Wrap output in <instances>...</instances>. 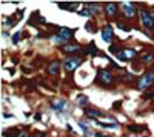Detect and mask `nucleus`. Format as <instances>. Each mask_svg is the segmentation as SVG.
Wrapping results in <instances>:
<instances>
[{"mask_svg":"<svg viewBox=\"0 0 154 137\" xmlns=\"http://www.w3.org/2000/svg\"><path fill=\"white\" fill-rule=\"evenodd\" d=\"M20 32H15V34L13 36V43H14V45H17V43H19V40H20Z\"/></svg>","mask_w":154,"mask_h":137,"instance_id":"aec40b11","label":"nucleus"},{"mask_svg":"<svg viewBox=\"0 0 154 137\" xmlns=\"http://www.w3.org/2000/svg\"><path fill=\"white\" fill-rule=\"evenodd\" d=\"M5 25H6V26H14V19L13 17H8L6 20H5Z\"/></svg>","mask_w":154,"mask_h":137,"instance_id":"5701e85b","label":"nucleus"},{"mask_svg":"<svg viewBox=\"0 0 154 137\" xmlns=\"http://www.w3.org/2000/svg\"><path fill=\"white\" fill-rule=\"evenodd\" d=\"M154 97V94H153V92H146V94L144 96V99H153Z\"/></svg>","mask_w":154,"mask_h":137,"instance_id":"bb28decb","label":"nucleus"},{"mask_svg":"<svg viewBox=\"0 0 154 137\" xmlns=\"http://www.w3.org/2000/svg\"><path fill=\"white\" fill-rule=\"evenodd\" d=\"M20 137H28V134H26V133H22V134H20Z\"/></svg>","mask_w":154,"mask_h":137,"instance_id":"cd10ccee","label":"nucleus"},{"mask_svg":"<svg viewBox=\"0 0 154 137\" xmlns=\"http://www.w3.org/2000/svg\"><path fill=\"white\" fill-rule=\"evenodd\" d=\"M116 9H117V6H116V3H106V6H105L106 15H109V17H113V15L116 14Z\"/></svg>","mask_w":154,"mask_h":137,"instance_id":"9d476101","label":"nucleus"},{"mask_svg":"<svg viewBox=\"0 0 154 137\" xmlns=\"http://www.w3.org/2000/svg\"><path fill=\"white\" fill-rule=\"evenodd\" d=\"M99 125H100V127H103V128H116V127H117V123H99Z\"/></svg>","mask_w":154,"mask_h":137,"instance_id":"412c9836","label":"nucleus"},{"mask_svg":"<svg viewBox=\"0 0 154 137\" xmlns=\"http://www.w3.org/2000/svg\"><path fill=\"white\" fill-rule=\"evenodd\" d=\"M97 82L102 85H111L113 83V75L108 69H100L97 75Z\"/></svg>","mask_w":154,"mask_h":137,"instance_id":"f03ea898","label":"nucleus"},{"mask_svg":"<svg viewBox=\"0 0 154 137\" xmlns=\"http://www.w3.org/2000/svg\"><path fill=\"white\" fill-rule=\"evenodd\" d=\"M59 37H60L62 40H69L71 37H73V32H71V29H68V28H60Z\"/></svg>","mask_w":154,"mask_h":137,"instance_id":"6e6552de","label":"nucleus"},{"mask_svg":"<svg viewBox=\"0 0 154 137\" xmlns=\"http://www.w3.org/2000/svg\"><path fill=\"white\" fill-rule=\"evenodd\" d=\"M59 6L62 9H69V8H76L77 5L76 3H59Z\"/></svg>","mask_w":154,"mask_h":137,"instance_id":"4468645a","label":"nucleus"},{"mask_svg":"<svg viewBox=\"0 0 154 137\" xmlns=\"http://www.w3.org/2000/svg\"><path fill=\"white\" fill-rule=\"evenodd\" d=\"M85 113H86L90 117H100V116H102V113L97 111V109H85Z\"/></svg>","mask_w":154,"mask_h":137,"instance_id":"f8f14e48","label":"nucleus"},{"mask_svg":"<svg viewBox=\"0 0 154 137\" xmlns=\"http://www.w3.org/2000/svg\"><path fill=\"white\" fill-rule=\"evenodd\" d=\"M65 105H66V102H65L63 99H56V100L51 102V106H52V109H56V111H62L65 108Z\"/></svg>","mask_w":154,"mask_h":137,"instance_id":"423d86ee","label":"nucleus"},{"mask_svg":"<svg viewBox=\"0 0 154 137\" xmlns=\"http://www.w3.org/2000/svg\"><path fill=\"white\" fill-rule=\"evenodd\" d=\"M86 52H88V54H92V56H94V54H97V49H96L94 43H92V45H90V48L86 49Z\"/></svg>","mask_w":154,"mask_h":137,"instance_id":"dca6fc26","label":"nucleus"},{"mask_svg":"<svg viewBox=\"0 0 154 137\" xmlns=\"http://www.w3.org/2000/svg\"><path fill=\"white\" fill-rule=\"evenodd\" d=\"M80 63H82V59L80 57H68L66 62H65V69H66L68 73H71V71H74Z\"/></svg>","mask_w":154,"mask_h":137,"instance_id":"20e7f679","label":"nucleus"},{"mask_svg":"<svg viewBox=\"0 0 154 137\" xmlns=\"http://www.w3.org/2000/svg\"><path fill=\"white\" fill-rule=\"evenodd\" d=\"M120 9H122V14L125 15V17H134L136 15V9H134V5L133 3H128V2H122L120 3Z\"/></svg>","mask_w":154,"mask_h":137,"instance_id":"7ed1b4c3","label":"nucleus"},{"mask_svg":"<svg viewBox=\"0 0 154 137\" xmlns=\"http://www.w3.org/2000/svg\"><path fill=\"white\" fill-rule=\"evenodd\" d=\"M116 56H117L120 60H126V57H125V51H123V49H120V51L116 54Z\"/></svg>","mask_w":154,"mask_h":137,"instance_id":"4be33fe9","label":"nucleus"},{"mask_svg":"<svg viewBox=\"0 0 154 137\" xmlns=\"http://www.w3.org/2000/svg\"><path fill=\"white\" fill-rule=\"evenodd\" d=\"M59 69H60V63L56 60V62L49 63V66H48V73H49V74H57V73H59Z\"/></svg>","mask_w":154,"mask_h":137,"instance_id":"1a4fd4ad","label":"nucleus"},{"mask_svg":"<svg viewBox=\"0 0 154 137\" xmlns=\"http://www.w3.org/2000/svg\"><path fill=\"white\" fill-rule=\"evenodd\" d=\"M117 26H119V28H122V29H125V31H130V28H128V26H125L122 22H117Z\"/></svg>","mask_w":154,"mask_h":137,"instance_id":"b1692460","label":"nucleus"},{"mask_svg":"<svg viewBox=\"0 0 154 137\" xmlns=\"http://www.w3.org/2000/svg\"><path fill=\"white\" fill-rule=\"evenodd\" d=\"M79 15H88V17H92V11L90 9H82V11H77Z\"/></svg>","mask_w":154,"mask_h":137,"instance_id":"2eb2a0df","label":"nucleus"},{"mask_svg":"<svg viewBox=\"0 0 154 137\" xmlns=\"http://www.w3.org/2000/svg\"><path fill=\"white\" fill-rule=\"evenodd\" d=\"M128 129H130V131H133V133H137V131H142V129H144V127H136V125H130Z\"/></svg>","mask_w":154,"mask_h":137,"instance_id":"a211bd4d","label":"nucleus"},{"mask_svg":"<svg viewBox=\"0 0 154 137\" xmlns=\"http://www.w3.org/2000/svg\"><path fill=\"white\" fill-rule=\"evenodd\" d=\"M140 17H142V23H144V26H145L146 29H151L153 26H154V19L151 17L150 14H148V11L142 9L140 11Z\"/></svg>","mask_w":154,"mask_h":137,"instance_id":"39448f33","label":"nucleus"},{"mask_svg":"<svg viewBox=\"0 0 154 137\" xmlns=\"http://www.w3.org/2000/svg\"><path fill=\"white\" fill-rule=\"evenodd\" d=\"M153 83H154V73H151V71L145 73V74L139 79V88H140V89L150 88Z\"/></svg>","mask_w":154,"mask_h":137,"instance_id":"f257e3e1","label":"nucleus"},{"mask_svg":"<svg viewBox=\"0 0 154 137\" xmlns=\"http://www.w3.org/2000/svg\"><path fill=\"white\" fill-rule=\"evenodd\" d=\"M111 37H113V29H111V26H105L102 31V39L105 40L106 43L111 42Z\"/></svg>","mask_w":154,"mask_h":137,"instance_id":"0eeeda50","label":"nucleus"},{"mask_svg":"<svg viewBox=\"0 0 154 137\" xmlns=\"http://www.w3.org/2000/svg\"><path fill=\"white\" fill-rule=\"evenodd\" d=\"M63 51L68 52V54H74V52L79 51V46L77 45H66V46H63Z\"/></svg>","mask_w":154,"mask_h":137,"instance_id":"9b49d317","label":"nucleus"},{"mask_svg":"<svg viewBox=\"0 0 154 137\" xmlns=\"http://www.w3.org/2000/svg\"><path fill=\"white\" fill-rule=\"evenodd\" d=\"M22 15H23V11H19V13H15L14 17H15V19H22Z\"/></svg>","mask_w":154,"mask_h":137,"instance_id":"a878e982","label":"nucleus"},{"mask_svg":"<svg viewBox=\"0 0 154 137\" xmlns=\"http://www.w3.org/2000/svg\"><path fill=\"white\" fill-rule=\"evenodd\" d=\"M79 127H80L82 129H83V131H86V129H88V125H85L83 122H79Z\"/></svg>","mask_w":154,"mask_h":137,"instance_id":"393cba45","label":"nucleus"},{"mask_svg":"<svg viewBox=\"0 0 154 137\" xmlns=\"http://www.w3.org/2000/svg\"><path fill=\"white\" fill-rule=\"evenodd\" d=\"M86 102H88V97L86 96H83V94L77 96V103H79V105H85Z\"/></svg>","mask_w":154,"mask_h":137,"instance_id":"ddd939ff","label":"nucleus"},{"mask_svg":"<svg viewBox=\"0 0 154 137\" xmlns=\"http://www.w3.org/2000/svg\"><path fill=\"white\" fill-rule=\"evenodd\" d=\"M142 60H144V63H151V60H153V54H145V56L142 57Z\"/></svg>","mask_w":154,"mask_h":137,"instance_id":"f3484780","label":"nucleus"},{"mask_svg":"<svg viewBox=\"0 0 154 137\" xmlns=\"http://www.w3.org/2000/svg\"><path fill=\"white\" fill-rule=\"evenodd\" d=\"M123 51H125V57H126V59H128V57H133L134 54H136L134 49H123Z\"/></svg>","mask_w":154,"mask_h":137,"instance_id":"6ab92c4d","label":"nucleus"}]
</instances>
